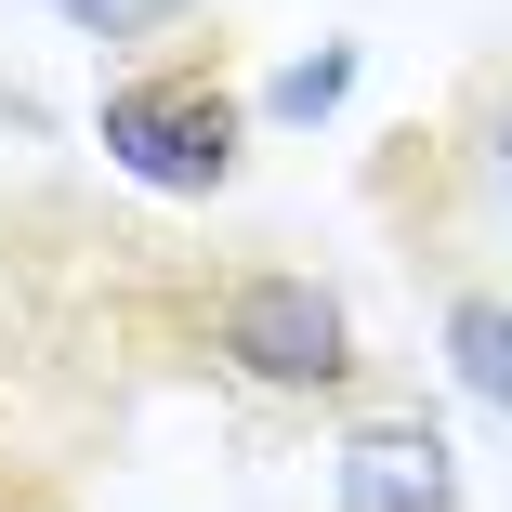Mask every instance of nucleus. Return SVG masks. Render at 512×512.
<instances>
[{
  "mask_svg": "<svg viewBox=\"0 0 512 512\" xmlns=\"http://www.w3.org/2000/svg\"><path fill=\"white\" fill-rule=\"evenodd\" d=\"M197 342H211L224 381H250L276 407H355L368 394V329L316 263H224Z\"/></svg>",
  "mask_w": 512,
  "mask_h": 512,
  "instance_id": "f257e3e1",
  "label": "nucleus"
},
{
  "mask_svg": "<svg viewBox=\"0 0 512 512\" xmlns=\"http://www.w3.org/2000/svg\"><path fill=\"white\" fill-rule=\"evenodd\" d=\"M263 106L197 66V53H145V66H106V92H92V158H106L119 184L145 197H224L237 158H250Z\"/></svg>",
  "mask_w": 512,
  "mask_h": 512,
  "instance_id": "f03ea898",
  "label": "nucleus"
},
{
  "mask_svg": "<svg viewBox=\"0 0 512 512\" xmlns=\"http://www.w3.org/2000/svg\"><path fill=\"white\" fill-rule=\"evenodd\" d=\"M329 512H473V473H460V434L434 407H355L342 447H329Z\"/></svg>",
  "mask_w": 512,
  "mask_h": 512,
  "instance_id": "7ed1b4c3",
  "label": "nucleus"
},
{
  "mask_svg": "<svg viewBox=\"0 0 512 512\" xmlns=\"http://www.w3.org/2000/svg\"><path fill=\"white\" fill-rule=\"evenodd\" d=\"M434 355H447L460 407H486V421L512 434V289H499V276H460V289L434 302Z\"/></svg>",
  "mask_w": 512,
  "mask_h": 512,
  "instance_id": "20e7f679",
  "label": "nucleus"
},
{
  "mask_svg": "<svg viewBox=\"0 0 512 512\" xmlns=\"http://www.w3.org/2000/svg\"><path fill=\"white\" fill-rule=\"evenodd\" d=\"M355 79H368V40H316V53H289V66H263L250 79V106H263V132H329L342 106H355Z\"/></svg>",
  "mask_w": 512,
  "mask_h": 512,
  "instance_id": "39448f33",
  "label": "nucleus"
},
{
  "mask_svg": "<svg viewBox=\"0 0 512 512\" xmlns=\"http://www.w3.org/2000/svg\"><path fill=\"white\" fill-rule=\"evenodd\" d=\"M53 27H79V40H106L119 66H145V53H184L197 40V0H40Z\"/></svg>",
  "mask_w": 512,
  "mask_h": 512,
  "instance_id": "423d86ee",
  "label": "nucleus"
},
{
  "mask_svg": "<svg viewBox=\"0 0 512 512\" xmlns=\"http://www.w3.org/2000/svg\"><path fill=\"white\" fill-rule=\"evenodd\" d=\"M486 184H499V197H512V106H499V119H486Z\"/></svg>",
  "mask_w": 512,
  "mask_h": 512,
  "instance_id": "0eeeda50",
  "label": "nucleus"
}]
</instances>
